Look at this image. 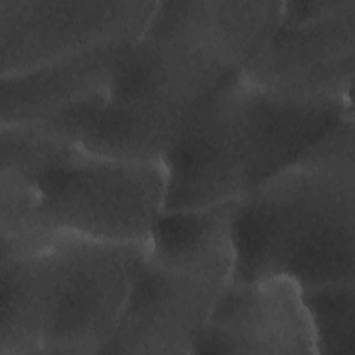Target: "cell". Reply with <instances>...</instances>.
I'll return each instance as SVG.
<instances>
[{
    "label": "cell",
    "mask_w": 355,
    "mask_h": 355,
    "mask_svg": "<svg viewBox=\"0 0 355 355\" xmlns=\"http://www.w3.org/2000/svg\"><path fill=\"white\" fill-rule=\"evenodd\" d=\"M165 189L161 161L96 154L39 125L0 126V236L146 243Z\"/></svg>",
    "instance_id": "1"
},
{
    "label": "cell",
    "mask_w": 355,
    "mask_h": 355,
    "mask_svg": "<svg viewBox=\"0 0 355 355\" xmlns=\"http://www.w3.org/2000/svg\"><path fill=\"white\" fill-rule=\"evenodd\" d=\"M354 116L236 200L230 282L284 277L302 290L354 282Z\"/></svg>",
    "instance_id": "2"
},
{
    "label": "cell",
    "mask_w": 355,
    "mask_h": 355,
    "mask_svg": "<svg viewBox=\"0 0 355 355\" xmlns=\"http://www.w3.org/2000/svg\"><path fill=\"white\" fill-rule=\"evenodd\" d=\"M349 116L352 101L287 97L241 72L196 107L162 157L164 209L239 200Z\"/></svg>",
    "instance_id": "3"
},
{
    "label": "cell",
    "mask_w": 355,
    "mask_h": 355,
    "mask_svg": "<svg viewBox=\"0 0 355 355\" xmlns=\"http://www.w3.org/2000/svg\"><path fill=\"white\" fill-rule=\"evenodd\" d=\"M0 237V355L101 354L146 244Z\"/></svg>",
    "instance_id": "4"
},
{
    "label": "cell",
    "mask_w": 355,
    "mask_h": 355,
    "mask_svg": "<svg viewBox=\"0 0 355 355\" xmlns=\"http://www.w3.org/2000/svg\"><path fill=\"white\" fill-rule=\"evenodd\" d=\"M158 1L0 0L1 75L136 40Z\"/></svg>",
    "instance_id": "5"
},
{
    "label": "cell",
    "mask_w": 355,
    "mask_h": 355,
    "mask_svg": "<svg viewBox=\"0 0 355 355\" xmlns=\"http://www.w3.org/2000/svg\"><path fill=\"white\" fill-rule=\"evenodd\" d=\"M355 0L330 14L280 21L243 75L270 92L313 101H352Z\"/></svg>",
    "instance_id": "6"
},
{
    "label": "cell",
    "mask_w": 355,
    "mask_h": 355,
    "mask_svg": "<svg viewBox=\"0 0 355 355\" xmlns=\"http://www.w3.org/2000/svg\"><path fill=\"white\" fill-rule=\"evenodd\" d=\"M193 354L316 355L302 288L284 277L229 282L219 291Z\"/></svg>",
    "instance_id": "7"
},
{
    "label": "cell",
    "mask_w": 355,
    "mask_h": 355,
    "mask_svg": "<svg viewBox=\"0 0 355 355\" xmlns=\"http://www.w3.org/2000/svg\"><path fill=\"white\" fill-rule=\"evenodd\" d=\"M222 287L144 257L101 354H193Z\"/></svg>",
    "instance_id": "8"
},
{
    "label": "cell",
    "mask_w": 355,
    "mask_h": 355,
    "mask_svg": "<svg viewBox=\"0 0 355 355\" xmlns=\"http://www.w3.org/2000/svg\"><path fill=\"white\" fill-rule=\"evenodd\" d=\"M129 43L92 50L19 73L0 75V126L43 125L103 93Z\"/></svg>",
    "instance_id": "9"
},
{
    "label": "cell",
    "mask_w": 355,
    "mask_h": 355,
    "mask_svg": "<svg viewBox=\"0 0 355 355\" xmlns=\"http://www.w3.org/2000/svg\"><path fill=\"white\" fill-rule=\"evenodd\" d=\"M234 201L162 209L146 240V259L165 269L220 286L232 280Z\"/></svg>",
    "instance_id": "10"
},
{
    "label": "cell",
    "mask_w": 355,
    "mask_h": 355,
    "mask_svg": "<svg viewBox=\"0 0 355 355\" xmlns=\"http://www.w3.org/2000/svg\"><path fill=\"white\" fill-rule=\"evenodd\" d=\"M354 288V282H340L302 290L316 354H355Z\"/></svg>",
    "instance_id": "11"
}]
</instances>
